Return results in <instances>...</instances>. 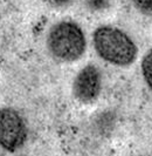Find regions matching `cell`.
<instances>
[{
  "instance_id": "cell-8",
  "label": "cell",
  "mask_w": 152,
  "mask_h": 156,
  "mask_svg": "<svg viewBox=\"0 0 152 156\" xmlns=\"http://www.w3.org/2000/svg\"><path fill=\"white\" fill-rule=\"evenodd\" d=\"M90 5L94 8H102L103 7L102 5H104V1L103 0H90Z\"/></svg>"
},
{
  "instance_id": "cell-6",
  "label": "cell",
  "mask_w": 152,
  "mask_h": 156,
  "mask_svg": "<svg viewBox=\"0 0 152 156\" xmlns=\"http://www.w3.org/2000/svg\"><path fill=\"white\" fill-rule=\"evenodd\" d=\"M131 2L138 12L152 18V0H131Z\"/></svg>"
},
{
  "instance_id": "cell-3",
  "label": "cell",
  "mask_w": 152,
  "mask_h": 156,
  "mask_svg": "<svg viewBox=\"0 0 152 156\" xmlns=\"http://www.w3.org/2000/svg\"><path fill=\"white\" fill-rule=\"evenodd\" d=\"M28 128L23 116L12 107L0 108V148L16 153L26 144Z\"/></svg>"
},
{
  "instance_id": "cell-5",
  "label": "cell",
  "mask_w": 152,
  "mask_h": 156,
  "mask_svg": "<svg viewBox=\"0 0 152 156\" xmlns=\"http://www.w3.org/2000/svg\"><path fill=\"white\" fill-rule=\"evenodd\" d=\"M140 69H142V75H143L145 83L152 93V48L149 49L143 56L142 63H140Z\"/></svg>"
},
{
  "instance_id": "cell-7",
  "label": "cell",
  "mask_w": 152,
  "mask_h": 156,
  "mask_svg": "<svg viewBox=\"0 0 152 156\" xmlns=\"http://www.w3.org/2000/svg\"><path fill=\"white\" fill-rule=\"evenodd\" d=\"M74 0H47V2L53 7H66L70 5Z\"/></svg>"
},
{
  "instance_id": "cell-2",
  "label": "cell",
  "mask_w": 152,
  "mask_h": 156,
  "mask_svg": "<svg viewBox=\"0 0 152 156\" xmlns=\"http://www.w3.org/2000/svg\"><path fill=\"white\" fill-rule=\"evenodd\" d=\"M47 48L54 59L62 62H75L87 49L84 31L74 21H59L52 26L47 34Z\"/></svg>"
},
{
  "instance_id": "cell-1",
  "label": "cell",
  "mask_w": 152,
  "mask_h": 156,
  "mask_svg": "<svg viewBox=\"0 0 152 156\" xmlns=\"http://www.w3.org/2000/svg\"><path fill=\"white\" fill-rule=\"evenodd\" d=\"M92 45L99 58L116 67H128L136 61L138 47L123 30L103 25L92 33Z\"/></svg>"
},
{
  "instance_id": "cell-4",
  "label": "cell",
  "mask_w": 152,
  "mask_h": 156,
  "mask_svg": "<svg viewBox=\"0 0 152 156\" xmlns=\"http://www.w3.org/2000/svg\"><path fill=\"white\" fill-rule=\"evenodd\" d=\"M102 74L95 65H87L75 75L73 80V95L84 105L95 102L102 92Z\"/></svg>"
}]
</instances>
